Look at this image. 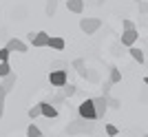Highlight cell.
I'll list each match as a JSON object with an SVG mask.
<instances>
[{
    "mask_svg": "<svg viewBox=\"0 0 148 137\" xmlns=\"http://www.w3.org/2000/svg\"><path fill=\"white\" fill-rule=\"evenodd\" d=\"M9 55H11V51H7L5 47L0 49V62H9Z\"/></svg>",
    "mask_w": 148,
    "mask_h": 137,
    "instance_id": "cb8c5ba5",
    "label": "cell"
},
{
    "mask_svg": "<svg viewBox=\"0 0 148 137\" xmlns=\"http://www.w3.org/2000/svg\"><path fill=\"white\" fill-rule=\"evenodd\" d=\"M71 66L77 71V75H80V77H86V64H84V60H82V58L73 60V64H71Z\"/></svg>",
    "mask_w": 148,
    "mask_h": 137,
    "instance_id": "5bb4252c",
    "label": "cell"
},
{
    "mask_svg": "<svg viewBox=\"0 0 148 137\" xmlns=\"http://www.w3.org/2000/svg\"><path fill=\"white\" fill-rule=\"evenodd\" d=\"M49 71H69V62H62V60H56V62H51Z\"/></svg>",
    "mask_w": 148,
    "mask_h": 137,
    "instance_id": "ac0fdd59",
    "label": "cell"
},
{
    "mask_svg": "<svg viewBox=\"0 0 148 137\" xmlns=\"http://www.w3.org/2000/svg\"><path fill=\"white\" fill-rule=\"evenodd\" d=\"M47 47H51V49H56V51H62L66 44H64V38H60V36H49Z\"/></svg>",
    "mask_w": 148,
    "mask_h": 137,
    "instance_id": "8fae6325",
    "label": "cell"
},
{
    "mask_svg": "<svg viewBox=\"0 0 148 137\" xmlns=\"http://www.w3.org/2000/svg\"><path fill=\"white\" fill-rule=\"evenodd\" d=\"M99 27H102V20H99V18H82V20H80V29L86 33V36L95 33Z\"/></svg>",
    "mask_w": 148,
    "mask_h": 137,
    "instance_id": "5b68a950",
    "label": "cell"
},
{
    "mask_svg": "<svg viewBox=\"0 0 148 137\" xmlns=\"http://www.w3.org/2000/svg\"><path fill=\"white\" fill-rule=\"evenodd\" d=\"M69 82V71H51L49 73V84L56 88H62Z\"/></svg>",
    "mask_w": 148,
    "mask_h": 137,
    "instance_id": "277c9868",
    "label": "cell"
},
{
    "mask_svg": "<svg viewBox=\"0 0 148 137\" xmlns=\"http://www.w3.org/2000/svg\"><path fill=\"white\" fill-rule=\"evenodd\" d=\"M111 88H113V82L106 80L104 84H102V91H104V95H111Z\"/></svg>",
    "mask_w": 148,
    "mask_h": 137,
    "instance_id": "d4e9b609",
    "label": "cell"
},
{
    "mask_svg": "<svg viewBox=\"0 0 148 137\" xmlns=\"http://www.w3.org/2000/svg\"><path fill=\"white\" fill-rule=\"evenodd\" d=\"M5 100H7V93H5V88L0 86V111H5Z\"/></svg>",
    "mask_w": 148,
    "mask_h": 137,
    "instance_id": "4316f807",
    "label": "cell"
},
{
    "mask_svg": "<svg viewBox=\"0 0 148 137\" xmlns=\"http://www.w3.org/2000/svg\"><path fill=\"white\" fill-rule=\"evenodd\" d=\"M16 80H18V77H16V73H13V71H9L5 77H0V86L5 88V93H9V91L16 86Z\"/></svg>",
    "mask_w": 148,
    "mask_h": 137,
    "instance_id": "ba28073f",
    "label": "cell"
},
{
    "mask_svg": "<svg viewBox=\"0 0 148 137\" xmlns=\"http://www.w3.org/2000/svg\"><path fill=\"white\" fill-rule=\"evenodd\" d=\"M5 49H7V51H18V53H25V51H27V42L18 40V38H9V42H7Z\"/></svg>",
    "mask_w": 148,
    "mask_h": 137,
    "instance_id": "9c48e42d",
    "label": "cell"
},
{
    "mask_svg": "<svg viewBox=\"0 0 148 137\" xmlns=\"http://www.w3.org/2000/svg\"><path fill=\"white\" fill-rule=\"evenodd\" d=\"M40 115L53 119V117H58V108L53 104H49V102H40Z\"/></svg>",
    "mask_w": 148,
    "mask_h": 137,
    "instance_id": "30bf717a",
    "label": "cell"
},
{
    "mask_svg": "<svg viewBox=\"0 0 148 137\" xmlns=\"http://www.w3.org/2000/svg\"><path fill=\"white\" fill-rule=\"evenodd\" d=\"M139 11H142V16H146V13H148V5H146V0H139Z\"/></svg>",
    "mask_w": 148,
    "mask_h": 137,
    "instance_id": "83f0119b",
    "label": "cell"
},
{
    "mask_svg": "<svg viewBox=\"0 0 148 137\" xmlns=\"http://www.w3.org/2000/svg\"><path fill=\"white\" fill-rule=\"evenodd\" d=\"M9 71H11V64L9 62H0V77H5Z\"/></svg>",
    "mask_w": 148,
    "mask_h": 137,
    "instance_id": "7402d4cb",
    "label": "cell"
},
{
    "mask_svg": "<svg viewBox=\"0 0 148 137\" xmlns=\"http://www.w3.org/2000/svg\"><path fill=\"white\" fill-rule=\"evenodd\" d=\"M66 9L71 13H82L84 11V0H66Z\"/></svg>",
    "mask_w": 148,
    "mask_h": 137,
    "instance_id": "7c38bea8",
    "label": "cell"
},
{
    "mask_svg": "<svg viewBox=\"0 0 148 137\" xmlns=\"http://www.w3.org/2000/svg\"><path fill=\"white\" fill-rule=\"evenodd\" d=\"M38 115H40V104H36V106H31V108H29V117L31 119H36Z\"/></svg>",
    "mask_w": 148,
    "mask_h": 137,
    "instance_id": "603a6c76",
    "label": "cell"
},
{
    "mask_svg": "<svg viewBox=\"0 0 148 137\" xmlns=\"http://www.w3.org/2000/svg\"><path fill=\"white\" fill-rule=\"evenodd\" d=\"M137 38H139V31H137V29H124V33H122V44L133 47Z\"/></svg>",
    "mask_w": 148,
    "mask_h": 137,
    "instance_id": "52a82bcc",
    "label": "cell"
},
{
    "mask_svg": "<svg viewBox=\"0 0 148 137\" xmlns=\"http://www.w3.org/2000/svg\"><path fill=\"white\" fill-rule=\"evenodd\" d=\"M135 2H139V0H135Z\"/></svg>",
    "mask_w": 148,
    "mask_h": 137,
    "instance_id": "1f68e13d",
    "label": "cell"
},
{
    "mask_svg": "<svg viewBox=\"0 0 148 137\" xmlns=\"http://www.w3.org/2000/svg\"><path fill=\"white\" fill-rule=\"evenodd\" d=\"M38 137H44V135H42V133H40V135H38Z\"/></svg>",
    "mask_w": 148,
    "mask_h": 137,
    "instance_id": "4dcf8cb0",
    "label": "cell"
},
{
    "mask_svg": "<svg viewBox=\"0 0 148 137\" xmlns=\"http://www.w3.org/2000/svg\"><path fill=\"white\" fill-rule=\"evenodd\" d=\"M93 102V108H95V119L97 122H102L106 115V111H108V106H106V95H99V97H91Z\"/></svg>",
    "mask_w": 148,
    "mask_h": 137,
    "instance_id": "7a4b0ae2",
    "label": "cell"
},
{
    "mask_svg": "<svg viewBox=\"0 0 148 137\" xmlns=\"http://www.w3.org/2000/svg\"><path fill=\"white\" fill-rule=\"evenodd\" d=\"M40 133H42V131L38 128V124H29V126H27V137H38Z\"/></svg>",
    "mask_w": 148,
    "mask_h": 137,
    "instance_id": "ffe728a7",
    "label": "cell"
},
{
    "mask_svg": "<svg viewBox=\"0 0 148 137\" xmlns=\"http://www.w3.org/2000/svg\"><path fill=\"white\" fill-rule=\"evenodd\" d=\"M58 11V0H47V7H44V13L49 16V18H53Z\"/></svg>",
    "mask_w": 148,
    "mask_h": 137,
    "instance_id": "e0dca14e",
    "label": "cell"
},
{
    "mask_svg": "<svg viewBox=\"0 0 148 137\" xmlns=\"http://www.w3.org/2000/svg\"><path fill=\"white\" fill-rule=\"evenodd\" d=\"M130 58H133V60H135V62H139V64H144L146 62V53H144L142 49H137V47H130Z\"/></svg>",
    "mask_w": 148,
    "mask_h": 137,
    "instance_id": "4fadbf2b",
    "label": "cell"
},
{
    "mask_svg": "<svg viewBox=\"0 0 148 137\" xmlns=\"http://www.w3.org/2000/svg\"><path fill=\"white\" fill-rule=\"evenodd\" d=\"M108 71H111V75H108V80L113 82V84H119V82H122V71H119L117 66H108Z\"/></svg>",
    "mask_w": 148,
    "mask_h": 137,
    "instance_id": "9a60e30c",
    "label": "cell"
},
{
    "mask_svg": "<svg viewBox=\"0 0 148 137\" xmlns=\"http://www.w3.org/2000/svg\"><path fill=\"white\" fill-rule=\"evenodd\" d=\"M66 133L69 135H91V133H95V122H93V119L77 117V119H73V122H69Z\"/></svg>",
    "mask_w": 148,
    "mask_h": 137,
    "instance_id": "6da1fadb",
    "label": "cell"
},
{
    "mask_svg": "<svg viewBox=\"0 0 148 137\" xmlns=\"http://www.w3.org/2000/svg\"><path fill=\"white\" fill-rule=\"evenodd\" d=\"M29 42H31V47H36V49L47 47V42H49V33H47V31H38V33L31 31L29 33Z\"/></svg>",
    "mask_w": 148,
    "mask_h": 137,
    "instance_id": "8992f818",
    "label": "cell"
},
{
    "mask_svg": "<svg viewBox=\"0 0 148 137\" xmlns=\"http://www.w3.org/2000/svg\"><path fill=\"white\" fill-rule=\"evenodd\" d=\"M122 27L124 29H135V25H133V22H130L128 18H124V22H122Z\"/></svg>",
    "mask_w": 148,
    "mask_h": 137,
    "instance_id": "f1b7e54d",
    "label": "cell"
},
{
    "mask_svg": "<svg viewBox=\"0 0 148 137\" xmlns=\"http://www.w3.org/2000/svg\"><path fill=\"white\" fill-rule=\"evenodd\" d=\"M77 117H84V119H93V122H97V119H95V108H93L91 97H86V100L77 106Z\"/></svg>",
    "mask_w": 148,
    "mask_h": 137,
    "instance_id": "3957f363",
    "label": "cell"
},
{
    "mask_svg": "<svg viewBox=\"0 0 148 137\" xmlns=\"http://www.w3.org/2000/svg\"><path fill=\"white\" fill-rule=\"evenodd\" d=\"M106 106H108V108H113V111H117L119 106H122V102H119L117 97H111V95H106Z\"/></svg>",
    "mask_w": 148,
    "mask_h": 137,
    "instance_id": "d6986e66",
    "label": "cell"
},
{
    "mask_svg": "<svg viewBox=\"0 0 148 137\" xmlns=\"http://www.w3.org/2000/svg\"><path fill=\"white\" fill-rule=\"evenodd\" d=\"M104 131H106V135H108V137H115L119 133V128H117V126H113V124H106Z\"/></svg>",
    "mask_w": 148,
    "mask_h": 137,
    "instance_id": "44dd1931",
    "label": "cell"
},
{
    "mask_svg": "<svg viewBox=\"0 0 148 137\" xmlns=\"http://www.w3.org/2000/svg\"><path fill=\"white\" fill-rule=\"evenodd\" d=\"M142 137H146V135H142Z\"/></svg>",
    "mask_w": 148,
    "mask_h": 137,
    "instance_id": "d6a6232c",
    "label": "cell"
},
{
    "mask_svg": "<svg viewBox=\"0 0 148 137\" xmlns=\"http://www.w3.org/2000/svg\"><path fill=\"white\" fill-rule=\"evenodd\" d=\"M2 113H5V111H0V119H2Z\"/></svg>",
    "mask_w": 148,
    "mask_h": 137,
    "instance_id": "f546056e",
    "label": "cell"
},
{
    "mask_svg": "<svg viewBox=\"0 0 148 137\" xmlns=\"http://www.w3.org/2000/svg\"><path fill=\"white\" fill-rule=\"evenodd\" d=\"M60 91H62V95H64V97H73V95L77 93V86H75V84H71V82H66Z\"/></svg>",
    "mask_w": 148,
    "mask_h": 137,
    "instance_id": "2e32d148",
    "label": "cell"
},
{
    "mask_svg": "<svg viewBox=\"0 0 148 137\" xmlns=\"http://www.w3.org/2000/svg\"><path fill=\"white\" fill-rule=\"evenodd\" d=\"M84 80H88V82H97L99 80V75L95 73V71H86V77Z\"/></svg>",
    "mask_w": 148,
    "mask_h": 137,
    "instance_id": "484cf974",
    "label": "cell"
}]
</instances>
